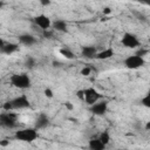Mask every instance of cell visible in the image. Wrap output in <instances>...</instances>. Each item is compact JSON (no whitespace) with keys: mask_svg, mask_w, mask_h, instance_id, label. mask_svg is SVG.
Returning <instances> with one entry per match:
<instances>
[{"mask_svg":"<svg viewBox=\"0 0 150 150\" xmlns=\"http://www.w3.org/2000/svg\"><path fill=\"white\" fill-rule=\"evenodd\" d=\"M30 107V101L29 98L22 94L19 96H15L14 98L5 102L2 104V110L4 111H13V110H22V109H27Z\"/></svg>","mask_w":150,"mask_h":150,"instance_id":"6da1fadb","label":"cell"},{"mask_svg":"<svg viewBox=\"0 0 150 150\" xmlns=\"http://www.w3.org/2000/svg\"><path fill=\"white\" fill-rule=\"evenodd\" d=\"M14 138L20 142L32 143L39 138V131L36 128H22L15 131Z\"/></svg>","mask_w":150,"mask_h":150,"instance_id":"7a4b0ae2","label":"cell"},{"mask_svg":"<svg viewBox=\"0 0 150 150\" xmlns=\"http://www.w3.org/2000/svg\"><path fill=\"white\" fill-rule=\"evenodd\" d=\"M9 82L14 88L28 89L32 87V80L27 73H16L9 77Z\"/></svg>","mask_w":150,"mask_h":150,"instance_id":"3957f363","label":"cell"},{"mask_svg":"<svg viewBox=\"0 0 150 150\" xmlns=\"http://www.w3.org/2000/svg\"><path fill=\"white\" fill-rule=\"evenodd\" d=\"M83 91V98L82 101L84 103H87L89 107L93 105L94 103L98 102L100 100H102V94L94 87H88V88H84L82 89Z\"/></svg>","mask_w":150,"mask_h":150,"instance_id":"277c9868","label":"cell"},{"mask_svg":"<svg viewBox=\"0 0 150 150\" xmlns=\"http://www.w3.org/2000/svg\"><path fill=\"white\" fill-rule=\"evenodd\" d=\"M0 124L6 129H14L18 127V115L12 111H5L0 115Z\"/></svg>","mask_w":150,"mask_h":150,"instance_id":"5b68a950","label":"cell"},{"mask_svg":"<svg viewBox=\"0 0 150 150\" xmlns=\"http://www.w3.org/2000/svg\"><path fill=\"white\" fill-rule=\"evenodd\" d=\"M123 64H124V67H125L127 69L136 70V69L142 68V67L145 64V60H144V57H141V56L134 54V55L127 56V57L123 60Z\"/></svg>","mask_w":150,"mask_h":150,"instance_id":"8992f818","label":"cell"},{"mask_svg":"<svg viewBox=\"0 0 150 150\" xmlns=\"http://www.w3.org/2000/svg\"><path fill=\"white\" fill-rule=\"evenodd\" d=\"M121 43H122V46H124L125 48H131V49H134V48H136V47H138V46L141 45V42H139L137 35H135L134 33H130V32H125V33L122 35V38H121Z\"/></svg>","mask_w":150,"mask_h":150,"instance_id":"52a82bcc","label":"cell"},{"mask_svg":"<svg viewBox=\"0 0 150 150\" xmlns=\"http://www.w3.org/2000/svg\"><path fill=\"white\" fill-rule=\"evenodd\" d=\"M33 22H34V25H35L36 27H39L42 32L50 29V27H52V25H53L50 18H49L48 15H46V14H42V13H41V14H38L36 16H34V18H33Z\"/></svg>","mask_w":150,"mask_h":150,"instance_id":"ba28073f","label":"cell"},{"mask_svg":"<svg viewBox=\"0 0 150 150\" xmlns=\"http://www.w3.org/2000/svg\"><path fill=\"white\" fill-rule=\"evenodd\" d=\"M108 103L109 102L107 100H100L89 107V111L95 116H103L108 111Z\"/></svg>","mask_w":150,"mask_h":150,"instance_id":"9c48e42d","label":"cell"},{"mask_svg":"<svg viewBox=\"0 0 150 150\" xmlns=\"http://www.w3.org/2000/svg\"><path fill=\"white\" fill-rule=\"evenodd\" d=\"M19 50V45L16 42H6L5 40H0V52L5 55H12Z\"/></svg>","mask_w":150,"mask_h":150,"instance_id":"30bf717a","label":"cell"},{"mask_svg":"<svg viewBox=\"0 0 150 150\" xmlns=\"http://www.w3.org/2000/svg\"><path fill=\"white\" fill-rule=\"evenodd\" d=\"M18 40L21 45L23 46H27V47H30L33 45H35L38 42L36 38L33 35V34H29V33H23V34H20L18 36Z\"/></svg>","mask_w":150,"mask_h":150,"instance_id":"8fae6325","label":"cell"},{"mask_svg":"<svg viewBox=\"0 0 150 150\" xmlns=\"http://www.w3.org/2000/svg\"><path fill=\"white\" fill-rule=\"evenodd\" d=\"M49 124H50V120H49V117H48L46 114L41 112V114H39L38 117L35 118L34 128H36L38 130H40V129H45V128H47Z\"/></svg>","mask_w":150,"mask_h":150,"instance_id":"7c38bea8","label":"cell"},{"mask_svg":"<svg viewBox=\"0 0 150 150\" xmlns=\"http://www.w3.org/2000/svg\"><path fill=\"white\" fill-rule=\"evenodd\" d=\"M97 48L95 46H83L81 47V56L84 59H95L97 55Z\"/></svg>","mask_w":150,"mask_h":150,"instance_id":"4fadbf2b","label":"cell"},{"mask_svg":"<svg viewBox=\"0 0 150 150\" xmlns=\"http://www.w3.org/2000/svg\"><path fill=\"white\" fill-rule=\"evenodd\" d=\"M88 149L89 150H105L107 149V145L103 144L98 137H94V138H90L89 142H88Z\"/></svg>","mask_w":150,"mask_h":150,"instance_id":"5bb4252c","label":"cell"},{"mask_svg":"<svg viewBox=\"0 0 150 150\" xmlns=\"http://www.w3.org/2000/svg\"><path fill=\"white\" fill-rule=\"evenodd\" d=\"M53 30L55 32H60V33H66L68 30V23L62 20V19H57L53 22Z\"/></svg>","mask_w":150,"mask_h":150,"instance_id":"9a60e30c","label":"cell"},{"mask_svg":"<svg viewBox=\"0 0 150 150\" xmlns=\"http://www.w3.org/2000/svg\"><path fill=\"white\" fill-rule=\"evenodd\" d=\"M114 54H115L114 49H112L111 47H108V48H104L103 50L98 52L95 59H96V60H101V61H102V60H109L110 57L114 56Z\"/></svg>","mask_w":150,"mask_h":150,"instance_id":"2e32d148","label":"cell"},{"mask_svg":"<svg viewBox=\"0 0 150 150\" xmlns=\"http://www.w3.org/2000/svg\"><path fill=\"white\" fill-rule=\"evenodd\" d=\"M59 53L63 56V57H66L67 60H74L76 56H75V54L73 53V50L69 48V47H67V46H63V47H61L60 48V50H59Z\"/></svg>","mask_w":150,"mask_h":150,"instance_id":"e0dca14e","label":"cell"},{"mask_svg":"<svg viewBox=\"0 0 150 150\" xmlns=\"http://www.w3.org/2000/svg\"><path fill=\"white\" fill-rule=\"evenodd\" d=\"M97 137H98V139H100V141H101L103 144H105V145H108V144L110 143V139H111L110 132H109L108 130L101 131V132H100V135H98Z\"/></svg>","mask_w":150,"mask_h":150,"instance_id":"ac0fdd59","label":"cell"},{"mask_svg":"<svg viewBox=\"0 0 150 150\" xmlns=\"http://www.w3.org/2000/svg\"><path fill=\"white\" fill-rule=\"evenodd\" d=\"M35 63H36L35 59H34L33 56H30V55H28V56L26 57V60H25V66H26L27 68H29V69L34 68V67H35Z\"/></svg>","mask_w":150,"mask_h":150,"instance_id":"d6986e66","label":"cell"},{"mask_svg":"<svg viewBox=\"0 0 150 150\" xmlns=\"http://www.w3.org/2000/svg\"><path fill=\"white\" fill-rule=\"evenodd\" d=\"M141 104L148 109H150V91L146 93L142 98H141Z\"/></svg>","mask_w":150,"mask_h":150,"instance_id":"ffe728a7","label":"cell"},{"mask_svg":"<svg viewBox=\"0 0 150 150\" xmlns=\"http://www.w3.org/2000/svg\"><path fill=\"white\" fill-rule=\"evenodd\" d=\"M91 70H93V69H91L89 66H84V67L80 70V74H81L82 76H89V75L91 74Z\"/></svg>","mask_w":150,"mask_h":150,"instance_id":"44dd1931","label":"cell"},{"mask_svg":"<svg viewBox=\"0 0 150 150\" xmlns=\"http://www.w3.org/2000/svg\"><path fill=\"white\" fill-rule=\"evenodd\" d=\"M54 32H55V30H50V29H48V30H43V32H42V36H43L45 39H53V36H54Z\"/></svg>","mask_w":150,"mask_h":150,"instance_id":"7402d4cb","label":"cell"},{"mask_svg":"<svg viewBox=\"0 0 150 150\" xmlns=\"http://www.w3.org/2000/svg\"><path fill=\"white\" fill-rule=\"evenodd\" d=\"M43 95H45L47 98H53V97H54V93H53V90H52L50 88H45Z\"/></svg>","mask_w":150,"mask_h":150,"instance_id":"603a6c76","label":"cell"},{"mask_svg":"<svg viewBox=\"0 0 150 150\" xmlns=\"http://www.w3.org/2000/svg\"><path fill=\"white\" fill-rule=\"evenodd\" d=\"M148 53H149L148 49H142V48H141V49H138V50L136 52V55H138V56H141V57H144Z\"/></svg>","mask_w":150,"mask_h":150,"instance_id":"cb8c5ba5","label":"cell"},{"mask_svg":"<svg viewBox=\"0 0 150 150\" xmlns=\"http://www.w3.org/2000/svg\"><path fill=\"white\" fill-rule=\"evenodd\" d=\"M111 8L110 7H104L103 8V14H105V15H108V14H111Z\"/></svg>","mask_w":150,"mask_h":150,"instance_id":"d4e9b609","label":"cell"},{"mask_svg":"<svg viewBox=\"0 0 150 150\" xmlns=\"http://www.w3.org/2000/svg\"><path fill=\"white\" fill-rule=\"evenodd\" d=\"M40 4H41L42 6H49L52 2H50L49 0H41V1H40Z\"/></svg>","mask_w":150,"mask_h":150,"instance_id":"484cf974","label":"cell"},{"mask_svg":"<svg viewBox=\"0 0 150 150\" xmlns=\"http://www.w3.org/2000/svg\"><path fill=\"white\" fill-rule=\"evenodd\" d=\"M8 144H9V141H8V139H2V141L0 142V145H1V146H7Z\"/></svg>","mask_w":150,"mask_h":150,"instance_id":"4316f807","label":"cell"},{"mask_svg":"<svg viewBox=\"0 0 150 150\" xmlns=\"http://www.w3.org/2000/svg\"><path fill=\"white\" fill-rule=\"evenodd\" d=\"M64 105H66V108H67V109H69V110H73V108H74V107H73V104H71V102H66V103H64Z\"/></svg>","mask_w":150,"mask_h":150,"instance_id":"83f0119b","label":"cell"},{"mask_svg":"<svg viewBox=\"0 0 150 150\" xmlns=\"http://www.w3.org/2000/svg\"><path fill=\"white\" fill-rule=\"evenodd\" d=\"M144 129H145V131L150 132V121H148V122L145 123V125H144Z\"/></svg>","mask_w":150,"mask_h":150,"instance_id":"f1b7e54d","label":"cell"},{"mask_svg":"<svg viewBox=\"0 0 150 150\" xmlns=\"http://www.w3.org/2000/svg\"><path fill=\"white\" fill-rule=\"evenodd\" d=\"M148 5H149V6H150V2H148Z\"/></svg>","mask_w":150,"mask_h":150,"instance_id":"f546056e","label":"cell"},{"mask_svg":"<svg viewBox=\"0 0 150 150\" xmlns=\"http://www.w3.org/2000/svg\"><path fill=\"white\" fill-rule=\"evenodd\" d=\"M141 150H143V149H141Z\"/></svg>","mask_w":150,"mask_h":150,"instance_id":"4dcf8cb0","label":"cell"}]
</instances>
